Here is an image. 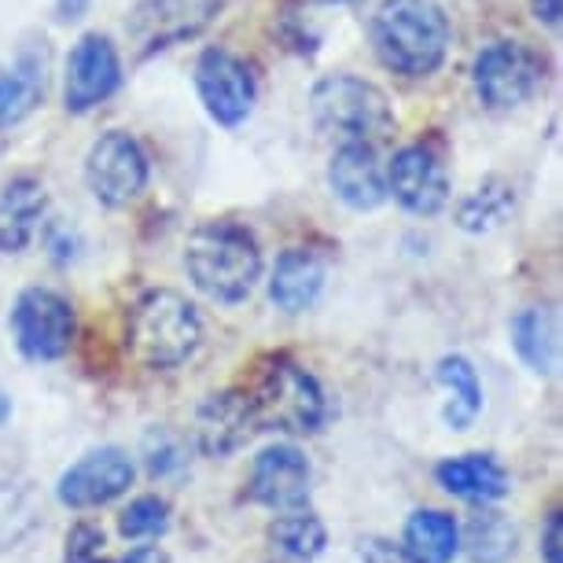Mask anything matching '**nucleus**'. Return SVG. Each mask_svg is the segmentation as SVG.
<instances>
[{
    "label": "nucleus",
    "instance_id": "1",
    "mask_svg": "<svg viewBox=\"0 0 563 563\" xmlns=\"http://www.w3.org/2000/svg\"><path fill=\"white\" fill-rule=\"evenodd\" d=\"M372 45L390 70L423 78L442 67L450 23L434 0H387L372 19Z\"/></svg>",
    "mask_w": 563,
    "mask_h": 563
},
{
    "label": "nucleus",
    "instance_id": "2",
    "mask_svg": "<svg viewBox=\"0 0 563 563\" xmlns=\"http://www.w3.org/2000/svg\"><path fill=\"white\" fill-rule=\"evenodd\" d=\"M188 276L207 299L243 302L262 276V251L247 229L214 221L192 232L185 247Z\"/></svg>",
    "mask_w": 563,
    "mask_h": 563
},
{
    "label": "nucleus",
    "instance_id": "3",
    "mask_svg": "<svg viewBox=\"0 0 563 563\" xmlns=\"http://www.w3.org/2000/svg\"><path fill=\"white\" fill-rule=\"evenodd\" d=\"M203 324L196 306L177 291H147L130 310V354L147 368H177L196 354Z\"/></svg>",
    "mask_w": 563,
    "mask_h": 563
},
{
    "label": "nucleus",
    "instance_id": "4",
    "mask_svg": "<svg viewBox=\"0 0 563 563\" xmlns=\"http://www.w3.org/2000/svg\"><path fill=\"white\" fill-rule=\"evenodd\" d=\"M310 111L317 130L343 144H376L395 130V111L384 89L354 74L321 78L310 92Z\"/></svg>",
    "mask_w": 563,
    "mask_h": 563
},
{
    "label": "nucleus",
    "instance_id": "5",
    "mask_svg": "<svg viewBox=\"0 0 563 563\" xmlns=\"http://www.w3.org/2000/svg\"><path fill=\"white\" fill-rule=\"evenodd\" d=\"M258 428H276L288 434H313L328 420V398L321 384L295 365L291 357H269L247 390Z\"/></svg>",
    "mask_w": 563,
    "mask_h": 563
},
{
    "label": "nucleus",
    "instance_id": "6",
    "mask_svg": "<svg viewBox=\"0 0 563 563\" xmlns=\"http://www.w3.org/2000/svg\"><path fill=\"white\" fill-rule=\"evenodd\" d=\"M15 346L30 361H59L74 343L78 317L74 306L52 288H26L12 310Z\"/></svg>",
    "mask_w": 563,
    "mask_h": 563
},
{
    "label": "nucleus",
    "instance_id": "7",
    "mask_svg": "<svg viewBox=\"0 0 563 563\" xmlns=\"http://www.w3.org/2000/svg\"><path fill=\"white\" fill-rule=\"evenodd\" d=\"M541 85V59L519 41H494L475 59V92L486 108L508 111L527 103Z\"/></svg>",
    "mask_w": 563,
    "mask_h": 563
},
{
    "label": "nucleus",
    "instance_id": "8",
    "mask_svg": "<svg viewBox=\"0 0 563 563\" xmlns=\"http://www.w3.org/2000/svg\"><path fill=\"white\" fill-rule=\"evenodd\" d=\"M85 177L103 207H125L147 185V155L130 133H103L85 158Z\"/></svg>",
    "mask_w": 563,
    "mask_h": 563
},
{
    "label": "nucleus",
    "instance_id": "9",
    "mask_svg": "<svg viewBox=\"0 0 563 563\" xmlns=\"http://www.w3.org/2000/svg\"><path fill=\"white\" fill-rule=\"evenodd\" d=\"M136 479L133 456L119 445H103V450L85 453L78 464H70L59 475L56 497L67 508H100L122 497Z\"/></svg>",
    "mask_w": 563,
    "mask_h": 563
},
{
    "label": "nucleus",
    "instance_id": "10",
    "mask_svg": "<svg viewBox=\"0 0 563 563\" xmlns=\"http://www.w3.org/2000/svg\"><path fill=\"white\" fill-rule=\"evenodd\" d=\"M313 467L306 461L299 445H269L254 456L247 497L254 505L273 508V512H291V508H306L310 501Z\"/></svg>",
    "mask_w": 563,
    "mask_h": 563
},
{
    "label": "nucleus",
    "instance_id": "11",
    "mask_svg": "<svg viewBox=\"0 0 563 563\" xmlns=\"http://www.w3.org/2000/svg\"><path fill=\"white\" fill-rule=\"evenodd\" d=\"M196 89L210 119L221 125H240L254 108V74L247 63L225 48H210L196 63Z\"/></svg>",
    "mask_w": 563,
    "mask_h": 563
},
{
    "label": "nucleus",
    "instance_id": "12",
    "mask_svg": "<svg viewBox=\"0 0 563 563\" xmlns=\"http://www.w3.org/2000/svg\"><path fill=\"white\" fill-rule=\"evenodd\" d=\"M122 63L108 37L85 34L67 59V111H92L119 89Z\"/></svg>",
    "mask_w": 563,
    "mask_h": 563
},
{
    "label": "nucleus",
    "instance_id": "13",
    "mask_svg": "<svg viewBox=\"0 0 563 563\" xmlns=\"http://www.w3.org/2000/svg\"><path fill=\"white\" fill-rule=\"evenodd\" d=\"M387 192H395L398 203L412 214H439L445 199H450V177H445V166L431 147L412 144L401 147L395 163H390Z\"/></svg>",
    "mask_w": 563,
    "mask_h": 563
},
{
    "label": "nucleus",
    "instance_id": "14",
    "mask_svg": "<svg viewBox=\"0 0 563 563\" xmlns=\"http://www.w3.org/2000/svg\"><path fill=\"white\" fill-rule=\"evenodd\" d=\"M262 431L247 390H221L196 409V445L207 456H229Z\"/></svg>",
    "mask_w": 563,
    "mask_h": 563
},
{
    "label": "nucleus",
    "instance_id": "15",
    "mask_svg": "<svg viewBox=\"0 0 563 563\" xmlns=\"http://www.w3.org/2000/svg\"><path fill=\"white\" fill-rule=\"evenodd\" d=\"M221 0H141L133 12V37L144 48H166L196 37L210 23Z\"/></svg>",
    "mask_w": 563,
    "mask_h": 563
},
{
    "label": "nucleus",
    "instance_id": "16",
    "mask_svg": "<svg viewBox=\"0 0 563 563\" xmlns=\"http://www.w3.org/2000/svg\"><path fill=\"white\" fill-rule=\"evenodd\" d=\"M332 192L354 210H376L387 199V174L372 144H343L328 166Z\"/></svg>",
    "mask_w": 563,
    "mask_h": 563
},
{
    "label": "nucleus",
    "instance_id": "17",
    "mask_svg": "<svg viewBox=\"0 0 563 563\" xmlns=\"http://www.w3.org/2000/svg\"><path fill=\"white\" fill-rule=\"evenodd\" d=\"M434 479H439L445 494L464 497V501L475 505H494L508 494V472L490 453L450 456V461L434 467Z\"/></svg>",
    "mask_w": 563,
    "mask_h": 563
},
{
    "label": "nucleus",
    "instance_id": "18",
    "mask_svg": "<svg viewBox=\"0 0 563 563\" xmlns=\"http://www.w3.org/2000/svg\"><path fill=\"white\" fill-rule=\"evenodd\" d=\"M324 288V265L313 251H284L276 258L269 299L284 313H306Z\"/></svg>",
    "mask_w": 563,
    "mask_h": 563
},
{
    "label": "nucleus",
    "instance_id": "19",
    "mask_svg": "<svg viewBox=\"0 0 563 563\" xmlns=\"http://www.w3.org/2000/svg\"><path fill=\"white\" fill-rule=\"evenodd\" d=\"M45 214V188L34 177H19L0 192V254L23 251Z\"/></svg>",
    "mask_w": 563,
    "mask_h": 563
},
{
    "label": "nucleus",
    "instance_id": "20",
    "mask_svg": "<svg viewBox=\"0 0 563 563\" xmlns=\"http://www.w3.org/2000/svg\"><path fill=\"white\" fill-rule=\"evenodd\" d=\"M461 549L472 563H508L519 552V530L505 512L479 505L461 530Z\"/></svg>",
    "mask_w": 563,
    "mask_h": 563
},
{
    "label": "nucleus",
    "instance_id": "21",
    "mask_svg": "<svg viewBox=\"0 0 563 563\" xmlns=\"http://www.w3.org/2000/svg\"><path fill=\"white\" fill-rule=\"evenodd\" d=\"M401 549L409 552L412 563H453V556L461 552V527L450 512L420 508L409 516Z\"/></svg>",
    "mask_w": 563,
    "mask_h": 563
},
{
    "label": "nucleus",
    "instance_id": "22",
    "mask_svg": "<svg viewBox=\"0 0 563 563\" xmlns=\"http://www.w3.org/2000/svg\"><path fill=\"white\" fill-rule=\"evenodd\" d=\"M434 379L445 387V406H442V420L450 431H467L475 423V417L483 412V387L479 376H475L472 361L461 354H450L439 361V372Z\"/></svg>",
    "mask_w": 563,
    "mask_h": 563
},
{
    "label": "nucleus",
    "instance_id": "23",
    "mask_svg": "<svg viewBox=\"0 0 563 563\" xmlns=\"http://www.w3.org/2000/svg\"><path fill=\"white\" fill-rule=\"evenodd\" d=\"M269 545L288 563H313L328 545V527L310 508H291L269 523Z\"/></svg>",
    "mask_w": 563,
    "mask_h": 563
},
{
    "label": "nucleus",
    "instance_id": "24",
    "mask_svg": "<svg viewBox=\"0 0 563 563\" xmlns=\"http://www.w3.org/2000/svg\"><path fill=\"white\" fill-rule=\"evenodd\" d=\"M556 317L545 306H530L512 321V346L541 376H552L560 361V339H556Z\"/></svg>",
    "mask_w": 563,
    "mask_h": 563
},
{
    "label": "nucleus",
    "instance_id": "25",
    "mask_svg": "<svg viewBox=\"0 0 563 563\" xmlns=\"http://www.w3.org/2000/svg\"><path fill=\"white\" fill-rule=\"evenodd\" d=\"M512 207H516L512 185L501 177H490L461 203V210H456V225L464 232H490L512 214Z\"/></svg>",
    "mask_w": 563,
    "mask_h": 563
},
{
    "label": "nucleus",
    "instance_id": "26",
    "mask_svg": "<svg viewBox=\"0 0 563 563\" xmlns=\"http://www.w3.org/2000/svg\"><path fill=\"white\" fill-rule=\"evenodd\" d=\"M41 523L37 494L26 483L0 479V552L15 549L26 534H34Z\"/></svg>",
    "mask_w": 563,
    "mask_h": 563
},
{
    "label": "nucleus",
    "instance_id": "27",
    "mask_svg": "<svg viewBox=\"0 0 563 563\" xmlns=\"http://www.w3.org/2000/svg\"><path fill=\"white\" fill-rule=\"evenodd\" d=\"M37 97H41V85L34 74L0 67V125L23 122L37 108Z\"/></svg>",
    "mask_w": 563,
    "mask_h": 563
},
{
    "label": "nucleus",
    "instance_id": "28",
    "mask_svg": "<svg viewBox=\"0 0 563 563\" xmlns=\"http://www.w3.org/2000/svg\"><path fill=\"white\" fill-rule=\"evenodd\" d=\"M169 530V501H163V497L155 494H144L136 497V501H130V508L119 516V534L122 538H158Z\"/></svg>",
    "mask_w": 563,
    "mask_h": 563
},
{
    "label": "nucleus",
    "instance_id": "29",
    "mask_svg": "<svg viewBox=\"0 0 563 563\" xmlns=\"http://www.w3.org/2000/svg\"><path fill=\"white\" fill-rule=\"evenodd\" d=\"M63 563H111L103 552V530L92 523H74L63 549Z\"/></svg>",
    "mask_w": 563,
    "mask_h": 563
},
{
    "label": "nucleus",
    "instance_id": "30",
    "mask_svg": "<svg viewBox=\"0 0 563 563\" xmlns=\"http://www.w3.org/2000/svg\"><path fill=\"white\" fill-rule=\"evenodd\" d=\"M158 434V442H163V450L147 439L144 442V453H147V467H152V475H166V472H174V467L185 464V456H180V445L169 439L166 431H155Z\"/></svg>",
    "mask_w": 563,
    "mask_h": 563
},
{
    "label": "nucleus",
    "instance_id": "31",
    "mask_svg": "<svg viewBox=\"0 0 563 563\" xmlns=\"http://www.w3.org/2000/svg\"><path fill=\"white\" fill-rule=\"evenodd\" d=\"M361 563H412V556L390 538H361L357 545Z\"/></svg>",
    "mask_w": 563,
    "mask_h": 563
},
{
    "label": "nucleus",
    "instance_id": "32",
    "mask_svg": "<svg viewBox=\"0 0 563 563\" xmlns=\"http://www.w3.org/2000/svg\"><path fill=\"white\" fill-rule=\"evenodd\" d=\"M541 560L563 563V516H560V508L556 512H549L545 527H541Z\"/></svg>",
    "mask_w": 563,
    "mask_h": 563
},
{
    "label": "nucleus",
    "instance_id": "33",
    "mask_svg": "<svg viewBox=\"0 0 563 563\" xmlns=\"http://www.w3.org/2000/svg\"><path fill=\"white\" fill-rule=\"evenodd\" d=\"M111 563H169V556L158 545H136L125 556H114Z\"/></svg>",
    "mask_w": 563,
    "mask_h": 563
},
{
    "label": "nucleus",
    "instance_id": "34",
    "mask_svg": "<svg viewBox=\"0 0 563 563\" xmlns=\"http://www.w3.org/2000/svg\"><path fill=\"white\" fill-rule=\"evenodd\" d=\"M560 15H563V0H534V19H538V23L556 26Z\"/></svg>",
    "mask_w": 563,
    "mask_h": 563
},
{
    "label": "nucleus",
    "instance_id": "35",
    "mask_svg": "<svg viewBox=\"0 0 563 563\" xmlns=\"http://www.w3.org/2000/svg\"><path fill=\"white\" fill-rule=\"evenodd\" d=\"M321 4H357V0H321Z\"/></svg>",
    "mask_w": 563,
    "mask_h": 563
}]
</instances>
